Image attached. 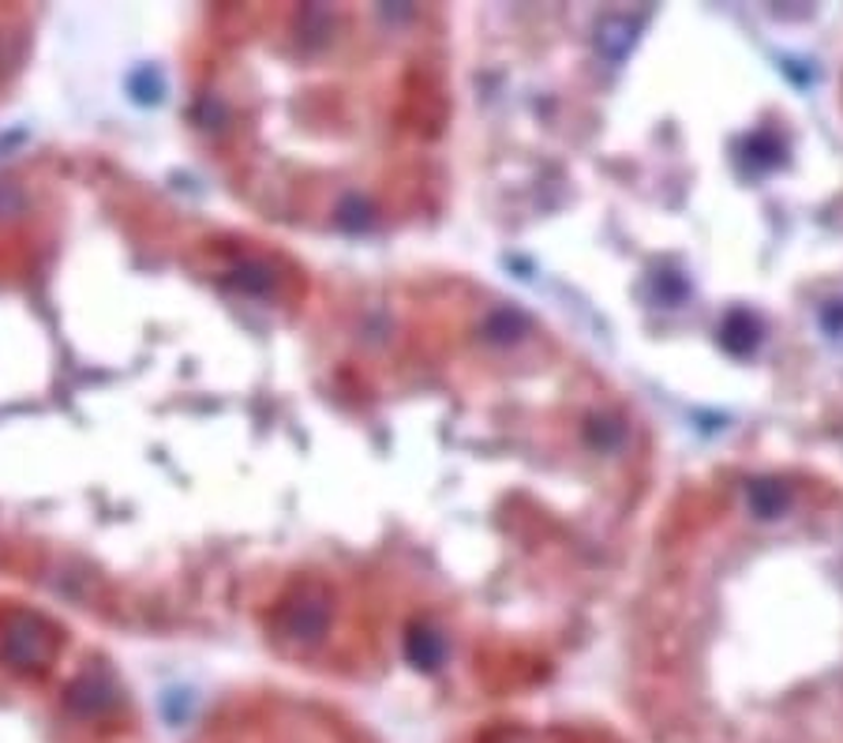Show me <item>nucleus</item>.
<instances>
[{
  "mask_svg": "<svg viewBox=\"0 0 843 743\" xmlns=\"http://www.w3.org/2000/svg\"><path fill=\"white\" fill-rule=\"evenodd\" d=\"M0 646H4V658L12 661L15 669H38V664H46L52 658L57 638H52L34 616H26V612H12L8 624H4V638H0Z\"/></svg>",
  "mask_w": 843,
  "mask_h": 743,
  "instance_id": "obj_1",
  "label": "nucleus"
},
{
  "mask_svg": "<svg viewBox=\"0 0 843 743\" xmlns=\"http://www.w3.org/2000/svg\"><path fill=\"white\" fill-rule=\"evenodd\" d=\"M68 710L83 721H98V717L113 713L120 706V687L113 684L109 672H83L65 695Z\"/></svg>",
  "mask_w": 843,
  "mask_h": 743,
  "instance_id": "obj_2",
  "label": "nucleus"
}]
</instances>
